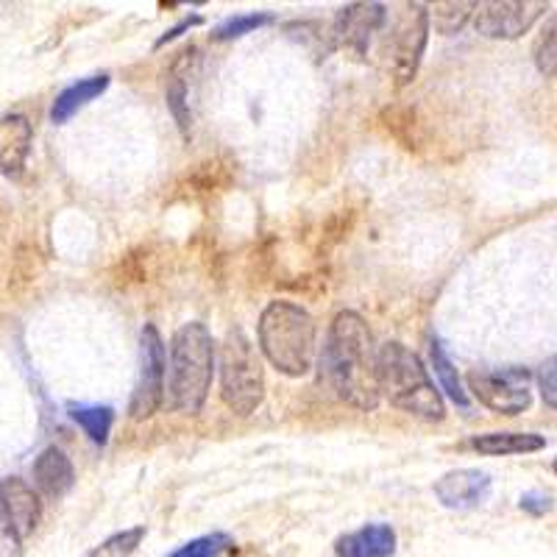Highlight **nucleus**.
<instances>
[{
    "label": "nucleus",
    "instance_id": "nucleus-17",
    "mask_svg": "<svg viewBox=\"0 0 557 557\" xmlns=\"http://www.w3.org/2000/svg\"><path fill=\"white\" fill-rule=\"evenodd\" d=\"M469 446L485 457L530 455V451L544 449L546 437L535 432H485V435L471 437Z\"/></svg>",
    "mask_w": 557,
    "mask_h": 557
},
{
    "label": "nucleus",
    "instance_id": "nucleus-11",
    "mask_svg": "<svg viewBox=\"0 0 557 557\" xmlns=\"http://www.w3.org/2000/svg\"><path fill=\"white\" fill-rule=\"evenodd\" d=\"M491 474L480 469H455L446 471L441 480L435 482V496L437 502L449 510H474V507L485 505L491 496Z\"/></svg>",
    "mask_w": 557,
    "mask_h": 557
},
{
    "label": "nucleus",
    "instance_id": "nucleus-13",
    "mask_svg": "<svg viewBox=\"0 0 557 557\" xmlns=\"http://www.w3.org/2000/svg\"><path fill=\"white\" fill-rule=\"evenodd\" d=\"M0 499L7 505V513L12 519V527L20 535V541H26L37 530L39 519H42L39 494L20 476H9V480L0 482Z\"/></svg>",
    "mask_w": 557,
    "mask_h": 557
},
{
    "label": "nucleus",
    "instance_id": "nucleus-25",
    "mask_svg": "<svg viewBox=\"0 0 557 557\" xmlns=\"http://www.w3.org/2000/svg\"><path fill=\"white\" fill-rule=\"evenodd\" d=\"M143 539H146V527H132V530L114 532V535H109L107 541H101L96 549L89 552L87 557H132Z\"/></svg>",
    "mask_w": 557,
    "mask_h": 557
},
{
    "label": "nucleus",
    "instance_id": "nucleus-10",
    "mask_svg": "<svg viewBox=\"0 0 557 557\" xmlns=\"http://www.w3.org/2000/svg\"><path fill=\"white\" fill-rule=\"evenodd\" d=\"M387 23V9L382 3H348L337 12L332 23V42L343 51L366 57L368 45L380 34Z\"/></svg>",
    "mask_w": 557,
    "mask_h": 557
},
{
    "label": "nucleus",
    "instance_id": "nucleus-8",
    "mask_svg": "<svg viewBox=\"0 0 557 557\" xmlns=\"http://www.w3.org/2000/svg\"><path fill=\"white\" fill-rule=\"evenodd\" d=\"M466 382L471 396L496 416H519L532 405V374L527 368L471 371Z\"/></svg>",
    "mask_w": 557,
    "mask_h": 557
},
{
    "label": "nucleus",
    "instance_id": "nucleus-14",
    "mask_svg": "<svg viewBox=\"0 0 557 557\" xmlns=\"http://www.w3.org/2000/svg\"><path fill=\"white\" fill-rule=\"evenodd\" d=\"M34 128L26 114H3L0 117V173L20 176L32 153Z\"/></svg>",
    "mask_w": 557,
    "mask_h": 557
},
{
    "label": "nucleus",
    "instance_id": "nucleus-21",
    "mask_svg": "<svg viewBox=\"0 0 557 557\" xmlns=\"http://www.w3.org/2000/svg\"><path fill=\"white\" fill-rule=\"evenodd\" d=\"M430 360H432V371H435V380L437 385H441V391H444L457 407L469 410V393L462 391V382H460V374H457L455 362L449 360L444 343L437 341V337H432L430 341Z\"/></svg>",
    "mask_w": 557,
    "mask_h": 557
},
{
    "label": "nucleus",
    "instance_id": "nucleus-15",
    "mask_svg": "<svg viewBox=\"0 0 557 557\" xmlns=\"http://www.w3.org/2000/svg\"><path fill=\"white\" fill-rule=\"evenodd\" d=\"M396 530L391 524H366L355 532H346L335 541L337 557H393L396 555Z\"/></svg>",
    "mask_w": 557,
    "mask_h": 557
},
{
    "label": "nucleus",
    "instance_id": "nucleus-26",
    "mask_svg": "<svg viewBox=\"0 0 557 557\" xmlns=\"http://www.w3.org/2000/svg\"><path fill=\"white\" fill-rule=\"evenodd\" d=\"M535 67L544 76H555L557 73V12L541 28V37L535 42Z\"/></svg>",
    "mask_w": 557,
    "mask_h": 557
},
{
    "label": "nucleus",
    "instance_id": "nucleus-12",
    "mask_svg": "<svg viewBox=\"0 0 557 557\" xmlns=\"http://www.w3.org/2000/svg\"><path fill=\"white\" fill-rule=\"evenodd\" d=\"M235 184V165L228 159H207L176 184V196L182 201H212Z\"/></svg>",
    "mask_w": 557,
    "mask_h": 557
},
{
    "label": "nucleus",
    "instance_id": "nucleus-29",
    "mask_svg": "<svg viewBox=\"0 0 557 557\" xmlns=\"http://www.w3.org/2000/svg\"><path fill=\"white\" fill-rule=\"evenodd\" d=\"M20 546H23V541L14 532L12 519L7 513V505L0 499V557H20Z\"/></svg>",
    "mask_w": 557,
    "mask_h": 557
},
{
    "label": "nucleus",
    "instance_id": "nucleus-23",
    "mask_svg": "<svg viewBox=\"0 0 557 557\" xmlns=\"http://www.w3.org/2000/svg\"><path fill=\"white\" fill-rule=\"evenodd\" d=\"M476 12V3H469V0H451V3H435L430 7V23L435 26L437 34H457Z\"/></svg>",
    "mask_w": 557,
    "mask_h": 557
},
{
    "label": "nucleus",
    "instance_id": "nucleus-5",
    "mask_svg": "<svg viewBox=\"0 0 557 557\" xmlns=\"http://www.w3.org/2000/svg\"><path fill=\"white\" fill-rule=\"evenodd\" d=\"M221 399L235 416H251L265 399V368L257 348L240 330H232L221 346Z\"/></svg>",
    "mask_w": 557,
    "mask_h": 557
},
{
    "label": "nucleus",
    "instance_id": "nucleus-16",
    "mask_svg": "<svg viewBox=\"0 0 557 557\" xmlns=\"http://www.w3.org/2000/svg\"><path fill=\"white\" fill-rule=\"evenodd\" d=\"M73 482H76L73 462H70V457L59 446H48L34 460V485L48 499H62L70 487H73Z\"/></svg>",
    "mask_w": 557,
    "mask_h": 557
},
{
    "label": "nucleus",
    "instance_id": "nucleus-20",
    "mask_svg": "<svg viewBox=\"0 0 557 557\" xmlns=\"http://www.w3.org/2000/svg\"><path fill=\"white\" fill-rule=\"evenodd\" d=\"M382 126L387 128L396 143L407 151H418L424 146V126H421V117L412 107L407 103H391V107L382 109Z\"/></svg>",
    "mask_w": 557,
    "mask_h": 557
},
{
    "label": "nucleus",
    "instance_id": "nucleus-7",
    "mask_svg": "<svg viewBox=\"0 0 557 557\" xmlns=\"http://www.w3.org/2000/svg\"><path fill=\"white\" fill-rule=\"evenodd\" d=\"M165 376H168V348L153 323H146L139 332V366L137 382H134L128 416L134 421H148L165 401Z\"/></svg>",
    "mask_w": 557,
    "mask_h": 557
},
{
    "label": "nucleus",
    "instance_id": "nucleus-30",
    "mask_svg": "<svg viewBox=\"0 0 557 557\" xmlns=\"http://www.w3.org/2000/svg\"><path fill=\"white\" fill-rule=\"evenodd\" d=\"M521 510H527V513H532V516L549 513L552 496L544 494V491H527V494L521 496Z\"/></svg>",
    "mask_w": 557,
    "mask_h": 557
},
{
    "label": "nucleus",
    "instance_id": "nucleus-18",
    "mask_svg": "<svg viewBox=\"0 0 557 557\" xmlns=\"http://www.w3.org/2000/svg\"><path fill=\"white\" fill-rule=\"evenodd\" d=\"M196 59V48H187L182 51V57L173 62L171 67V76H168V87H165V98H168V109L173 112L176 117V126L182 128L184 137H190V123H193V114H190V84H187V64Z\"/></svg>",
    "mask_w": 557,
    "mask_h": 557
},
{
    "label": "nucleus",
    "instance_id": "nucleus-6",
    "mask_svg": "<svg viewBox=\"0 0 557 557\" xmlns=\"http://www.w3.org/2000/svg\"><path fill=\"white\" fill-rule=\"evenodd\" d=\"M430 9L424 3H405L396 20H393L382 53L387 59V70H391L396 89L407 87L418 76V67H421V59H424L426 51V39H430Z\"/></svg>",
    "mask_w": 557,
    "mask_h": 557
},
{
    "label": "nucleus",
    "instance_id": "nucleus-24",
    "mask_svg": "<svg viewBox=\"0 0 557 557\" xmlns=\"http://www.w3.org/2000/svg\"><path fill=\"white\" fill-rule=\"evenodd\" d=\"M271 23H273V14H268V12L237 14V17L223 20L221 26L212 28V39H218V42H226V39H237V37H246V34L260 32V28L271 26Z\"/></svg>",
    "mask_w": 557,
    "mask_h": 557
},
{
    "label": "nucleus",
    "instance_id": "nucleus-1",
    "mask_svg": "<svg viewBox=\"0 0 557 557\" xmlns=\"http://www.w3.org/2000/svg\"><path fill=\"white\" fill-rule=\"evenodd\" d=\"M374 337L366 318L355 310L337 312L321 351V376L337 399L357 410H376L380 376H376Z\"/></svg>",
    "mask_w": 557,
    "mask_h": 557
},
{
    "label": "nucleus",
    "instance_id": "nucleus-19",
    "mask_svg": "<svg viewBox=\"0 0 557 557\" xmlns=\"http://www.w3.org/2000/svg\"><path fill=\"white\" fill-rule=\"evenodd\" d=\"M109 87V76L107 73H101V76H89V78H82V82L70 84L67 89H62L57 96V101H53L51 107V121L57 123V126H64V123L73 117V114L82 112L84 107H87L89 101H96L98 96H103Z\"/></svg>",
    "mask_w": 557,
    "mask_h": 557
},
{
    "label": "nucleus",
    "instance_id": "nucleus-28",
    "mask_svg": "<svg viewBox=\"0 0 557 557\" xmlns=\"http://www.w3.org/2000/svg\"><path fill=\"white\" fill-rule=\"evenodd\" d=\"M535 380H539V391L541 396H544L546 405H549L552 410H557V355L549 357V360L539 368Z\"/></svg>",
    "mask_w": 557,
    "mask_h": 557
},
{
    "label": "nucleus",
    "instance_id": "nucleus-22",
    "mask_svg": "<svg viewBox=\"0 0 557 557\" xmlns=\"http://www.w3.org/2000/svg\"><path fill=\"white\" fill-rule=\"evenodd\" d=\"M67 416L84 430V435L96 446H107L112 435L114 410L107 405H67Z\"/></svg>",
    "mask_w": 557,
    "mask_h": 557
},
{
    "label": "nucleus",
    "instance_id": "nucleus-32",
    "mask_svg": "<svg viewBox=\"0 0 557 557\" xmlns=\"http://www.w3.org/2000/svg\"><path fill=\"white\" fill-rule=\"evenodd\" d=\"M552 471H555V474H557V460H555V462H552Z\"/></svg>",
    "mask_w": 557,
    "mask_h": 557
},
{
    "label": "nucleus",
    "instance_id": "nucleus-4",
    "mask_svg": "<svg viewBox=\"0 0 557 557\" xmlns=\"http://www.w3.org/2000/svg\"><path fill=\"white\" fill-rule=\"evenodd\" d=\"M376 376H380V393L396 410L410 412L424 421H444L446 405L437 393L430 371L421 357L405 346V343H385L376 355Z\"/></svg>",
    "mask_w": 557,
    "mask_h": 557
},
{
    "label": "nucleus",
    "instance_id": "nucleus-2",
    "mask_svg": "<svg viewBox=\"0 0 557 557\" xmlns=\"http://www.w3.org/2000/svg\"><path fill=\"white\" fill-rule=\"evenodd\" d=\"M215 376V341L207 323H182L171 337L168 401L182 416H198Z\"/></svg>",
    "mask_w": 557,
    "mask_h": 557
},
{
    "label": "nucleus",
    "instance_id": "nucleus-31",
    "mask_svg": "<svg viewBox=\"0 0 557 557\" xmlns=\"http://www.w3.org/2000/svg\"><path fill=\"white\" fill-rule=\"evenodd\" d=\"M201 23H203V17H201V14H193V17H184V20H178L176 26H173V28H168V32L162 34V37L157 39V48H165L168 42H173V39H178V37H182V34H187V32H190V28L201 26Z\"/></svg>",
    "mask_w": 557,
    "mask_h": 557
},
{
    "label": "nucleus",
    "instance_id": "nucleus-9",
    "mask_svg": "<svg viewBox=\"0 0 557 557\" xmlns=\"http://www.w3.org/2000/svg\"><path fill=\"white\" fill-rule=\"evenodd\" d=\"M549 3L544 0H491V3H476L474 28L476 34L487 39H519L530 32L535 23L546 14Z\"/></svg>",
    "mask_w": 557,
    "mask_h": 557
},
{
    "label": "nucleus",
    "instance_id": "nucleus-3",
    "mask_svg": "<svg viewBox=\"0 0 557 557\" xmlns=\"http://www.w3.org/2000/svg\"><path fill=\"white\" fill-rule=\"evenodd\" d=\"M315 318L296 301L276 298L257 323L260 351L278 374L305 376L315 362Z\"/></svg>",
    "mask_w": 557,
    "mask_h": 557
},
{
    "label": "nucleus",
    "instance_id": "nucleus-27",
    "mask_svg": "<svg viewBox=\"0 0 557 557\" xmlns=\"http://www.w3.org/2000/svg\"><path fill=\"white\" fill-rule=\"evenodd\" d=\"M228 546H232V535H226V532H209V535H201V539L187 541V544L178 546L168 557H221Z\"/></svg>",
    "mask_w": 557,
    "mask_h": 557
}]
</instances>
